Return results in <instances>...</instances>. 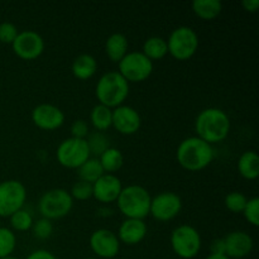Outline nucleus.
Returning a JSON list of instances; mask_svg holds the SVG:
<instances>
[{"label": "nucleus", "instance_id": "obj_35", "mask_svg": "<svg viewBox=\"0 0 259 259\" xmlns=\"http://www.w3.org/2000/svg\"><path fill=\"white\" fill-rule=\"evenodd\" d=\"M90 131H89V124L83 119H77L71 124V137L77 139H86Z\"/></svg>", "mask_w": 259, "mask_h": 259}, {"label": "nucleus", "instance_id": "obj_20", "mask_svg": "<svg viewBox=\"0 0 259 259\" xmlns=\"http://www.w3.org/2000/svg\"><path fill=\"white\" fill-rule=\"evenodd\" d=\"M71 71H72V75L77 80H89L98 71V62H96L94 56L88 55V53H82V55H78L73 60L72 66H71Z\"/></svg>", "mask_w": 259, "mask_h": 259}, {"label": "nucleus", "instance_id": "obj_28", "mask_svg": "<svg viewBox=\"0 0 259 259\" xmlns=\"http://www.w3.org/2000/svg\"><path fill=\"white\" fill-rule=\"evenodd\" d=\"M17 247V235L9 228L0 227V259L10 257Z\"/></svg>", "mask_w": 259, "mask_h": 259}, {"label": "nucleus", "instance_id": "obj_15", "mask_svg": "<svg viewBox=\"0 0 259 259\" xmlns=\"http://www.w3.org/2000/svg\"><path fill=\"white\" fill-rule=\"evenodd\" d=\"M32 121L42 131H56L65 123V113L53 104H39L32 110Z\"/></svg>", "mask_w": 259, "mask_h": 259}, {"label": "nucleus", "instance_id": "obj_21", "mask_svg": "<svg viewBox=\"0 0 259 259\" xmlns=\"http://www.w3.org/2000/svg\"><path fill=\"white\" fill-rule=\"evenodd\" d=\"M238 172L243 179L253 181L259 176V157L255 151H247L238 159Z\"/></svg>", "mask_w": 259, "mask_h": 259}, {"label": "nucleus", "instance_id": "obj_41", "mask_svg": "<svg viewBox=\"0 0 259 259\" xmlns=\"http://www.w3.org/2000/svg\"><path fill=\"white\" fill-rule=\"evenodd\" d=\"M85 259H99V258H95V257H89V258H85Z\"/></svg>", "mask_w": 259, "mask_h": 259}, {"label": "nucleus", "instance_id": "obj_22", "mask_svg": "<svg viewBox=\"0 0 259 259\" xmlns=\"http://www.w3.org/2000/svg\"><path fill=\"white\" fill-rule=\"evenodd\" d=\"M147 58L153 62V61H159L162 58L166 57L168 55V50H167V42L164 38L158 37V35H153L144 40L143 48L141 51Z\"/></svg>", "mask_w": 259, "mask_h": 259}, {"label": "nucleus", "instance_id": "obj_37", "mask_svg": "<svg viewBox=\"0 0 259 259\" xmlns=\"http://www.w3.org/2000/svg\"><path fill=\"white\" fill-rule=\"evenodd\" d=\"M25 259H58L52 252L47 249H37L27 255Z\"/></svg>", "mask_w": 259, "mask_h": 259}, {"label": "nucleus", "instance_id": "obj_8", "mask_svg": "<svg viewBox=\"0 0 259 259\" xmlns=\"http://www.w3.org/2000/svg\"><path fill=\"white\" fill-rule=\"evenodd\" d=\"M91 157L86 139L70 138L58 144L56 149V158L61 166L70 169H77Z\"/></svg>", "mask_w": 259, "mask_h": 259}, {"label": "nucleus", "instance_id": "obj_12", "mask_svg": "<svg viewBox=\"0 0 259 259\" xmlns=\"http://www.w3.org/2000/svg\"><path fill=\"white\" fill-rule=\"evenodd\" d=\"M45 39L35 30H22L12 43L13 52L24 61H33L45 51Z\"/></svg>", "mask_w": 259, "mask_h": 259}, {"label": "nucleus", "instance_id": "obj_16", "mask_svg": "<svg viewBox=\"0 0 259 259\" xmlns=\"http://www.w3.org/2000/svg\"><path fill=\"white\" fill-rule=\"evenodd\" d=\"M123 190L120 179L116 175L104 174L100 179L93 184V197L101 204L116 202L119 195Z\"/></svg>", "mask_w": 259, "mask_h": 259}, {"label": "nucleus", "instance_id": "obj_11", "mask_svg": "<svg viewBox=\"0 0 259 259\" xmlns=\"http://www.w3.org/2000/svg\"><path fill=\"white\" fill-rule=\"evenodd\" d=\"M182 210V200L177 194L164 191L156 195L151 200L149 214L162 223L174 220Z\"/></svg>", "mask_w": 259, "mask_h": 259}, {"label": "nucleus", "instance_id": "obj_14", "mask_svg": "<svg viewBox=\"0 0 259 259\" xmlns=\"http://www.w3.org/2000/svg\"><path fill=\"white\" fill-rule=\"evenodd\" d=\"M142 118L138 110L129 105H120L113 109L111 126L123 136H133L141 129Z\"/></svg>", "mask_w": 259, "mask_h": 259}, {"label": "nucleus", "instance_id": "obj_40", "mask_svg": "<svg viewBox=\"0 0 259 259\" xmlns=\"http://www.w3.org/2000/svg\"><path fill=\"white\" fill-rule=\"evenodd\" d=\"M3 259H18V258H15V257H13V255H10V257H7V258H3Z\"/></svg>", "mask_w": 259, "mask_h": 259}, {"label": "nucleus", "instance_id": "obj_36", "mask_svg": "<svg viewBox=\"0 0 259 259\" xmlns=\"http://www.w3.org/2000/svg\"><path fill=\"white\" fill-rule=\"evenodd\" d=\"M210 254H225V240L224 238H217L210 244Z\"/></svg>", "mask_w": 259, "mask_h": 259}, {"label": "nucleus", "instance_id": "obj_32", "mask_svg": "<svg viewBox=\"0 0 259 259\" xmlns=\"http://www.w3.org/2000/svg\"><path fill=\"white\" fill-rule=\"evenodd\" d=\"M70 195L73 200H77V201H86V200L93 197V184H89V182L78 180L77 182L73 184L72 189H71L70 191Z\"/></svg>", "mask_w": 259, "mask_h": 259}, {"label": "nucleus", "instance_id": "obj_39", "mask_svg": "<svg viewBox=\"0 0 259 259\" xmlns=\"http://www.w3.org/2000/svg\"><path fill=\"white\" fill-rule=\"evenodd\" d=\"M205 259H230L225 254H209Z\"/></svg>", "mask_w": 259, "mask_h": 259}, {"label": "nucleus", "instance_id": "obj_29", "mask_svg": "<svg viewBox=\"0 0 259 259\" xmlns=\"http://www.w3.org/2000/svg\"><path fill=\"white\" fill-rule=\"evenodd\" d=\"M9 219L13 232H28L32 229V225L34 223L32 214L24 209L18 210Z\"/></svg>", "mask_w": 259, "mask_h": 259}, {"label": "nucleus", "instance_id": "obj_18", "mask_svg": "<svg viewBox=\"0 0 259 259\" xmlns=\"http://www.w3.org/2000/svg\"><path fill=\"white\" fill-rule=\"evenodd\" d=\"M148 233V228L144 220L141 219H125L118 229V237L120 244L137 245L143 242Z\"/></svg>", "mask_w": 259, "mask_h": 259}, {"label": "nucleus", "instance_id": "obj_25", "mask_svg": "<svg viewBox=\"0 0 259 259\" xmlns=\"http://www.w3.org/2000/svg\"><path fill=\"white\" fill-rule=\"evenodd\" d=\"M99 161H100L101 167H103L105 174L115 175V172H118L123 167L124 156L120 149L110 147L99 157Z\"/></svg>", "mask_w": 259, "mask_h": 259}, {"label": "nucleus", "instance_id": "obj_3", "mask_svg": "<svg viewBox=\"0 0 259 259\" xmlns=\"http://www.w3.org/2000/svg\"><path fill=\"white\" fill-rule=\"evenodd\" d=\"M129 90V82L118 71H108L96 82L95 95L99 104L115 109L123 105L128 98Z\"/></svg>", "mask_w": 259, "mask_h": 259}, {"label": "nucleus", "instance_id": "obj_17", "mask_svg": "<svg viewBox=\"0 0 259 259\" xmlns=\"http://www.w3.org/2000/svg\"><path fill=\"white\" fill-rule=\"evenodd\" d=\"M225 255L230 259H242L252 253L254 242L253 238L243 230H235L224 237Z\"/></svg>", "mask_w": 259, "mask_h": 259}, {"label": "nucleus", "instance_id": "obj_7", "mask_svg": "<svg viewBox=\"0 0 259 259\" xmlns=\"http://www.w3.org/2000/svg\"><path fill=\"white\" fill-rule=\"evenodd\" d=\"M166 42L168 53L177 61L190 60L199 50V35L187 25L172 30Z\"/></svg>", "mask_w": 259, "mask_h": 259}, {"label": "nucleus", "instance_id": "obj_33", "mask_svg": "<svg viewBox=\"0 0 259 259\" xmlns=\"http://www.w3.org/2000/svg\"><path fill=\"white\" fill-rule=\"evenodd\" d=\"M242 214L244 215L245 220H247L250 225H253V227H258L259 225V199L258 197L248 199L247 205H245Z\"/></svg>", "mask_w": 259, "mask_h": 259}, {"label": "nucleus", "instance_id": "obj_26", "mask_svg": "<svg viewBox=\"0 0 259 259\" xmlns=\"http://www.w3.org/2000/svg\"><path fill=\"white\" fill-rule=\"evenodd\" d=\"M77 172L81 181L89 182V184L96 182L104 174H105L103 167H101L99 158H95V157H90L82 166L78 167Z\"/></svg>", "mask_w": 259, "mask_h": 259}, {"label": "nucleus", "instance_id": "obj_27", "mask_svg": "<svg viewBox=\"0 0 259 259\" xmlns=\"http://www.w3.org/2000/svg\"><path fill=\"white\" fill-rule=\"evenodd\" d=\"M86 143H88L90 154L95 157V158H99L106 149L110 148L109 138L103 132H90L89 136L86 137Z\"/></svg>", "mask_w": 259, "mask_h": 259}, {"label": "nucleus", "instance_id": "obj_31", "mask_svg": "<svg viewBox=\"0 0 259 259\" xmlns=\"http://www.w3.org/2000/svg\"><path fill=\"white\" fill-rule=\"evenodd\" d=\"M30 230L33 233V237L39 240H46L48 238H51V235L53 234V224L51 220L40 218V219L35 220L33 223L32 229Z\"/></svg>", "mask_w": 259, "mask_h": 259}, {"label": "nucleus", "instance_id": "obj_30", "mask_svg": "<svg viewBox=\"0 0 259 259\" xmlns=\"http://www.w3.org/2000/svg\"><path fill=\"white\" fill-rule=\"evenodd\" d=\"M247 196H245L243 192L239 191H233L225 196L224 199V205L230 212H234V214H242L243 210H244L245 205H247Z\"/></svg>", "mask_w": 259, "mask_h": 259}, {"label": "nucleus", "instance_id": "obj_6", "mask_svg": "<svg viewBox=\"0 0 259 259\" xmlns=\"http://www.w3.org/2000/svg\"><path fill=\"white\" fill-rule=\"evenodd\" d=\"M169 242L175 254L182 259L195 258L202 247V239L199 230L187 224L175 228L171 233Z\"/></svg>", "mask_w": 259, "mask_h": 259}, {"label": "nucleus", "instance_id": "obj_1", "mask_svg": "<svg viewBox=\"0 0 259 259\" xmlns=\"http://www.w3.org/2000/svg\"><path fill=\"white\" fill-rule=\"evenodd\" d=\"M230 118L219 108H206L200 111L195 120L196 137L209 144L225 141L230 133Z\"/></svg>", "mask_w": 259, "mask_h": 259}, {"label": "nucleus", "instance_id": "obj_9", "mask_svg": "<svg viewBox=\"0 0 259 259\" xmlns=\"http://www.w3.org/2000/svg\"><path fill=\"white\" fill-rule=\"evenodd\" d=\"M118 72L131 82H143L153 72V62L142 52L132 51L124 56L123 60L118 63Z\"/></svg>", "mask_w": 259, "mask_h": 259}, {"label": "nucleus", "instance_id": "obj_10", "mask_svg": "<svg viewBox=\"0 0 259 259\" xmlns=\"http://www.w3.org/2000/svg\"><path fill=\"white\" fill-rule=\"evenodd\" d=\"M27 201V189L18 180L0 182V217L10 218L23 209Z\"/></svg>", "mask_w": 259, "mask_h": 259}, {"label": "nucleus", "instance_id": "obj_5", "mask_svg": "<svg viewBox=\"0 0 259 259\" xmlns=\"http://www.w3.org/2000/svg\"><path fill=\"white\" fill-rule=\"evenodd\" d=\"M72 207L73 199L65 189L48 190L38 200V211L40 217L51 222L67 217Z\"/></svg>", "mask_w": 259, "mask_h": 259}, {"label": "nucleus", "instance_id": "obj_13", "mask_svg": "<svg viewBox=\"0 0 259 259\" xmlns=\"http://www.w3.org/2000/svg\"><path fill=\"white\" fill-rule=\"evenodd\" d=\"M90 248L98 258L111 259L116 257L120 250V242L114 232L109 229L95 230L90 235Z\"/></svg>", "mask_w": 259, "mask_h": 259}, {"label": "nucleus", "instance_id": "obj_4", "mask_svg": "<svg viewBox=\"0 0 259 259\" xmlns=\"http://www.w3.org/2000/svg\"><path fill=\"white\" fill-rule=\"evenodd\" d=\"M152 196L148 190L139 185H129L123 187L116 204L125 219L144 220L149 215Z\"/></svg>", "mask_w": 259, "mask_h": 259}, {"label": "nucleus", "instance_id": "obj_19", "mask_svg": "<svg viewBox=\"0 0 259 259\" xmlns=\"http://www.w3.org/2000/svg\"><path fill=\"white\" fill-rule=\"evenodd\" d=\"M128 38L123 33H113L105 42V53L109 60L114 63H119L124 56L129 52Z\"/></svg>", "mask_w": 259, "mask_h": 259}, {"label": "nucleus", "instance_id": "obj_34", "mask_svg": "<svg viewBox=\"0 0 259 259\" xmlns=\"http://www.w3.org/2000/svg\"><path fill=\"white\" fill-rule=\"evenodd\" d=\"M18 30L17 25L12 22H3L0 23V42L4 45H12L17 38Z\"/></svg>", "mask_w": 259, "mask_h": 259}, {"label": "nucleus", "instance_id": "obj_24", "mask_svg": "<svg viewBox=\"0 0 259 259\" xmlns=\"http://www.w3.org/2000/svg\"><path fill=\"white\" fill-rule=\"evenodd\" d=\"M111 119H113V109L96 104L90 113V121L96 132H105L111 128Z\"/></svg>", "mask_w": 259, "mask_h": 259}, {"label": "nucleus", "instance_id": "obj_38", "mask_svg": "<svg viewBox=\"0 0 259 259\" xmlns=\"http://www.w3.org/2000/svg\"><path fill=\"white\" fill-rule=\"evenodd\" d=\"M243 8L249 13H255L259 8V0H244L242 3Z\"/></svg>", "mask_w": 259, "mask_h": 259}, {"label": "nucleus", "instance_id": "obj_23", "mask_svg": "<svg viewBox=\"0 0 259 259\" xmlns=\"http://www.w3.org/2000/svg\"><path fill=\"white\" fill-rule=\"evenodd\" d=\"M192 10L200 19L212 20L222 13L223 3L219 0H195L192 3Z\"/></svg>", "mask_w": 259, "mask_h": 259}, {"label": "nucleus", "instance_id": "obj_2", "mask_svg": "<svg viewBox=\"0 0 259 259\" xmlns=\"http://www.w3.org/2000/svg\"><path fill=\"white\" fill-rule=\"evenodd\" d=\"M214 148L199 137H189L179 144L176 158L180 166L190 172H199L206 168L214 159Z\"/></svg>", "mask_w": 259, "mask_h": 259}]
</instances>
